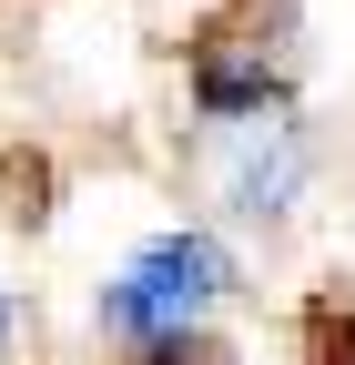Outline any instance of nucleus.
<instances>
[{
	"label": "nucleus",
	"instance_id": "nucleus-2",
	"mask_svg": "<svg viewBox=\"0 0 355 365\" xmlns=\"http://www.w3.org/2000/svg\"><path fill=\"white\" fill-rule=\"evenodd\" d=\"M294 182H304V153H294V132L284 122H244L234 132V173H224V193H234V213H284L294 203Z\"/></svg>",
	"mask_w": 355,
	"mask_h": 365
},
{
	"label": "nucleus",
	"instance_id": "nucleus-1",
	"mask_svg": "<svg viewBox=\"0 0 355 365\" xmlns=\"http://www.w3.org/2000/svg\"><path fill=\"white\" fill-rule=\"evenodd\" d=\"M213 294H224V254H213L203 234H163V244H143V254L112 274L102 314H112L132 345H183L203 314H213Z\"/></svg>",
	"mask_w": 355,
	"mask_h": 365
}]
</instances>
